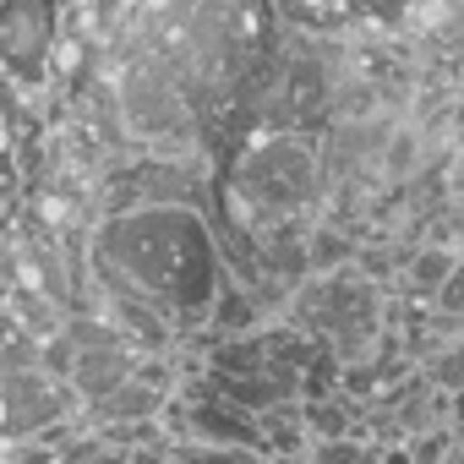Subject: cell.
I'll list each match as a JSON object with an SVG mask.
<instances>
[{
  "instance_id": "1",
  "label": "cell",
  "mask_w": 464,
  "mask_h": 464,
  "mask_svg": "<svg viewBox=\"0 0 464 464\" xmlns=\"http://www.w3.org/2000/svg\"><path fill=\"white\" fill-rule=\"evenodd\" d=\"M88 274L99 279L121 328H142L148 339L213 323L224 290L213 224L191 202H137L99 218L88 236Z\"/></svg>"
},
{
  "instance_id": "2",
  "label": "cell",
  "mask_w": 464,
  "mask_h": 464,
  "mask_svg": "<svg viewBox=\"0 0 464 464\" xmlns=\"http://www.w3.org/2000/svg\"><path fill=\"white\" fill-rule=\"evenodd\" d=\"M72 382L55 377L39 355L0 344V448H23L50 437L72 415Z\"/></svg>"
},
{
  "instance_id": "3",
  "label": "cell",
  "mask_w": 464,
  "mask_h": 464,
  "mask_svg": "<svg viewBox=\"0 0 464 464\" xmlns=\"http://www.w3.org/2000/svg\"><path fill=\"white\" fill-rule=\"evenodd\" d=\"M241 197L274 218L285 213H301L312 197H317V159L301 137L290 131H274V137H257L241 159V175H236Z\"/></svg>"
},
{
  "instance_id": "4",
  "label": "cell",
  "mask_w": 464,
  "mask_h": 464,
  "mask_svg": "<svg viewBox=\"0 0 464 464\" xmlns=\"http://www.w3.org/2000/svg\"><path fill=\"white\" fill-rule=\"evenodd\" d=\"M55 44V0H0V88H44Z\"/></svg>"
},
{
  "instance_id": "5",
  "label": "cell",
  "mask_w": 464,
  "mask_h": 464,
  "mask_svg": "<svg viewBox=\"0 0 464 464\" xmlns=\"http://www.w3.org/2000/svg\"><path fill=\"white\" fill-rule=\"evenodd\" d=\"M159 404H164V393H153V388H142V382L131 377V382H121L110 399H99L93 415H99V420H148Z\"/></svg>"
},
{
  "instance_id": "6",
  "label": "cell",
  "mask_w": 464,
  "mask_h": 464,
  "mask_svg": "<svg viewBox=\"0 0 464 464\" xmlns=\"http://www.w3.org/2000/svg\"><path fill=\"white\" fill-rule=\"evenodd\" d=\"M169 464H268V459L246 442H180Z\"/></svg>"
},
{
  "instance_id": "7",
  "label": "cell",
  "mask_w": 464,
  "mask_h": 464,
  "mask_svg": "<svg viewBox=\"0 0 464 464\" xmlns=\"http://www.w3.org/2000/svg\"><path fill=\"white\" fill-rule=\"evenodd\" d=\"M459 263L448 257V252H420L415 263H410V290H420V295H431L437 301V290L448 285V274H453Z\"/></svg>"
},
{
  "instance_id": "8",
  "label": "cell",
  "mask_w": 464,
  "mask_h": 464,
  "mask_svg": "<svg viewBox=\"0 0 464 464\" xmlns=\"http://www.w3.org/2000/svg\"><path fill=\"white\" fill-rule=\"evenodd\" d=\"M431 382L442 393H464V339H453L437 361H431Z\"/></svg>"
},
{
  "instance_id": "9",
  "label": "cell",
  "mask_w": 464,
  "mask_h": 464,
  "mask_svg": "<svg viewBox=\"0 0 464 464\" xmlns=\"http://www.w3.org/2000/svg\"><path fill=\"white\" fill-rule=\"evenodd\" d=\"M17 197V148H12V131L0 121V202Z\"/></svg>"
},
{
  "instance_id": "10",
  "label": "cell",
  "mask_w": 464,
  "mask_h": 464,
  "mask_svg": "<svg viewBox=\"0 0 464 464\" xmlns=\"http://www.w3.org/2000/svg\"><path fill=\"white\" fill-rule=\"evenodd\" d=\"M437 312H464V263L448 274V285L437 290Z\"/></svg>"
},
{
  "instance_id": "11",
  "label": "cell",
  "mask_w": 464,
  "mask_h": 464,
  "mask_svg": "<svg viewBox=\"0 0 464 464\" xmlns=\"http://www.w3.org/2000/svg\"><path fill=\"white\" fill-rule=\"evenodd\" d=\"M126 464H169V448L142 442V448H131V453H126Z\"/></svg>"
}]
</instances>
